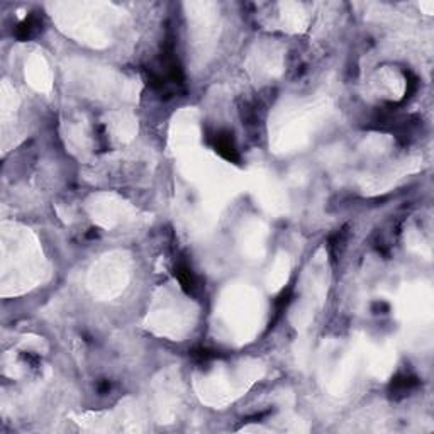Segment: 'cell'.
I'll use <instances>...</instances> for the list:
<instances>
[{
  "label": "cell",
  "mask_w": 434,
  "mask_h": 434,
  "mask_svg": "<svg viewBox=\"0 0 434 434\" xmlns=\"http://www.w3.org/2000/svg\"><path fill=\"white\" fill-rule=\"evenodd\" d=\"M26 77H29V83L36 87V89L43 90L49 85V70L48 64L40 56H34L26 64Z\"/></svg>",
  "instance_id": "6da1fadb"
}]
</instances>
